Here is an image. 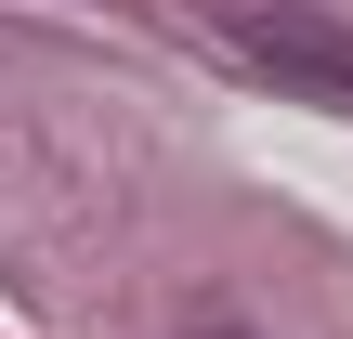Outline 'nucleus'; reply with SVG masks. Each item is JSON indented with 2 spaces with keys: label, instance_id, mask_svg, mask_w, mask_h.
Returning a JSON list of instances; mask_svg holds the SVG:
<instances>
[{
  "label": "nucleus",
  "instance_id": "nucleus-1",
  "mask_svg": "<svg viewBox=\"0 0 353 339\" xmlns=\"http://www.w3.org/2000/svg\"><path fill=\"white\" fill-rule=\"evenodd\" d=\"M223 39H236V52H249L262 78H288V91H327V105H353V39L327 26V13H288V0H275V13H236Z\"/></svg>",
  "mask_w": 353,
  "mask_h": 339
},
{
  "label": "nucleus",
  "instance_id": "nucleus-2",
  "mask_svg": "<svg viewBox=\"0 0 353 339\" xmlns=\"http://www.w3.org/2000/svg\"><path fill=\"white\" fill-rule=\"evenodd\" d=\"M196 339H262V327H236V314H196Z\"/></svg>",
  "mask_w": 353,
  "mask_h": 339
}]
</instances>
